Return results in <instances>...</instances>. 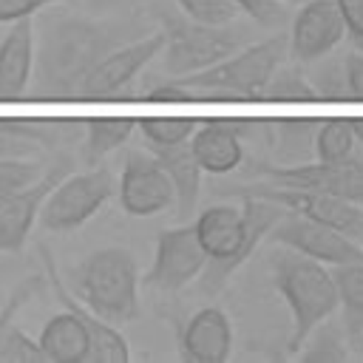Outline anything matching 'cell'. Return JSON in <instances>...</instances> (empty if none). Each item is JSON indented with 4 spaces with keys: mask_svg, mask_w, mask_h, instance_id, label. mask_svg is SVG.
<instances>
[{
    "mask_svg": "<svg viewBox=\"0 0 363 363\" xmlns=\"http://www.w3.org/2000/svg\"><path fill=\"white\" fill-rule=\"evenodd\" d=\"M199 122L193 119H179V116H150V119H139V130H142V139L147 145V150L153 147H170V145H179V142H187L193 136Z\"/></svg>",
    "mask_w": 363,
    "mask_h": 363,
    "instance_id": "d4e9b609",
    "label": "cell"
},
{
    "mask_svg": "<svg viewBox=\"0 0 363 363\" xmlns=\"http://www.w3.org/2000/svg\"><path fill=\"white\" fill-rule=\"evenodd\" d=\"M335 3L343 14L346 34L357 45V51H363V0H335Z\"/></svg>",
    "mask_w": 363,
    "mask_h": 363,
    "instance_id": "836d02e7",
    "label": "cell"
},
{
    "mask_svg": "<svg viewBox=\"0 0 363 363\" xmlns=\"http://www.w3.org/2000/svg\"><path fill=\"white\" fill-rule=\"evenodd\" d=\"M57 3H71V0H0V26L17 23L23 17H34L37 11L57 6Z\"/></svg>",
    "mask_w": 363,
    "mask_h": 363,
    "instance_id": "1f68e13d",
    "label": "cell"
},
{
    "mask_svg": "<svg viewBox=\"0 0 363 363\" xmlns=\"http://www.w3.org/2000/svg\"><path fill=\"white\" fill-rule=\"evenodd\" d=\"M0 363H45V357L40 352V343L17 323H11L9 332L0 337Z\"/></svg>",
    "mask_w": 363,
    "mask_h": 363,
    "instance_id": "f546056e",
    "label": "cell"
},
{
    "mask_svg": "<svg viewBox=\"0 0 363 363\" xmlns=\"http://www.w3.org/2000/svg\"><path fill=\"white\" fill-rule=\"evenodd\" d=\"M207 264V252L196 235L193 224L162 230L156 238V255L145 275V284L159 292H179L193 284Z\"/></svg>",
    "mask_w": 363,
    "mask_h": 363,
    "instance_id": "30bf717a",
    "label": "cell"
},
{
    "mask_svg": "<svg viewBox=\"0 0 363 363\" xmlns=\"http://www.w3.org/2000/svg\"><path fill=\"white\" fill-rule=\"evenodd\" d=\"M241 130H244V125H238V122L196 125V130L190 136V150H193L201 173L224 176L241 164V159H244Z\"/></svg>",
    "mask_w": 363,
    "mask_h": 363,
    "instance_id": "ac0fdd59",
    "label": "cell"
},
{
    "mask_svg": "<svg viewBox=\"0 0 363 363\" xmlns=\"http://www.w3.org/2000/svg\"><path fill=\"white\" fill-rule=\"evenodd\" d=\"M99 3H113V0H99Z\"/></svg>",
    "mask_w": 363,
    "mask_h": 363,
    "instance_id": "8d00e7d4",
    "label": "cell"
},
{
    "mask_svg": "<svg viewBox=\"0 0 363 363\" xmlns=\"http://www.w3.org/2000/svg\"><path fill=\"white\" fill-rule=\"evenodd\" d=\"M272 281L284 303L289 306L292 329L286 352L295 354L315 332V326L326 323L337 309V286L332 269L320 261H312L301 252H278L272 261Z\"/></svg>",
    "mask_w": 363,
    "mask_h": 363,
    "instance_id": "3957f363",
    "label": "cell"
},
{
    "mask_svg": "<svg viewBox=\"0 0 363 363\" xmlns=\"http://www.w3.org/2000/svg\"><path fill=\"white\" fill-rule=\"evenodd\" d=\"M173 3L187 20L201 26H233L238 17H244L233 0H173Z\"/></svg>",
    "mask_w": 363,
    "mask_h": 363,
    "instance_id": "4316f807",
    "label": "cell"
},
{
    "mask_svg": "<svg viewBox=\"0 0 363 363\" xmlns=\"http://www.w3.org/2000/svg\"><path fill=\"white\" fill-rule=\"evenodd\" d=\"M96 318L122 326L139 318V267L125 247H99L88 252L74 275V289Z\"/></svg>",
    "mask_w": 363,
    "mask_h": 363,
    "instance_id": "277c9868",
    "label": "cell"
},
{
    "mask_svg": "<svg viewBox=\"0 0 363 363\" xmlns=\"http://www.w3.org/2000/svg\"><path fill=\"white\" fill-rule=\"evenodd\" d=\"M40 258H43V267H45V278H48L54 295L60 298V303H62L65 309H71V312L85 323V329H88V337H91V357H88V363H128L130 349H128V340H125V335L119 332V326H113V323L96 318L85 303L77 301V295H74V292L65 286V281L57 275V264H54L48 247H40Z\"/></svg>",
    "mask_w": 363,
    "mask_h": 363,
    "instance_id": "9a60e30c",
    "label": "cell"
},
{
    "mask_svg": "<svg viewBox=\"0 0 363 363\" xmlns=\"http://www.w3.org/2000/svg\"><path fill=\"white\" fill-rule=\"evenodd\" d=\"M337 286V306L343 312V329L352 343H363V261L329 267Z\"/></svg>",
    "mask_w": 363,
    "mask_h": 363,
    "instance_id": "7402d4cb",
    "label": "cell"
},
{
    "mask_svg": "<svg viewBox=\"0 0 363 363\" xmlns=\"http://www.w3.org/2000/svg\"><path fill=\"white\" fill-rule=\"evenodd\" d=\"M286 48H289V40L275 34L241 51H233L230 57L201 71L173 77L156 91H227V94L252 96L267 91V85L275 79V74L281 71V62L286 60Z\"/></svg>",
    "mask_w": 363,
    "mask_h": 363,
    "instance_id": "5b68a950",
    "label": "cell"
},
{
    "mask_svg": "<svg viewBox=\"0 0 363 363\" xmlns=\"http://www.w3.org/2000/svg\"><path fill=\"white\" fill-rule=\"evenodd\" d=\"M40 352L45 363H88L91 357V337L85 323L62 306L54 318L45 320V326L37 335Z\"/></svg>",
    "mask_w": 363,
    "mask_h": 363,
    "instance_id": "ffe728a7",
    "label": "cell"
},
{
    "mask_svg": "<svg viewBox=\"0 0 363 363\" xmlns=\"http://www.w3.org/2000/svg\"><path fill=\"white\" fill-rule=\"evenodd\" d=\"M34 20L23 17L11 23L9 34L0 43V99H17L34 71Z\"/></svg>",
    "mask_w": 363,
    "mask_h": 363,
    "instance_id": "d6986e66",
    "label": "cell"
},
{
    "mask_svg": "<svg viewBox=\"0 0 363 363\" xmlns=\"http://www.w3.org/2000/svg\"><path fill=\"white\" fill-rule=\"evenodd\" d=\"M267 238L275 244H284L286 250L301 252L312 261H320L326 267L363 261V250L357 247L354 238H349V235H343V233H337L320 221H312L306 216L289 213V210H284V216L272 224Z\"/></svg>",
    "mask_w": 363,
    "mask_h": 363,
    "instance_id": "9c48e42d",
    "label": "cell"
},
{
    "mask_svg": "<svg viewBox=\"0 0 363 363\" xmlns=\"http://www.w3.org/2000/svg\"><path fill=\"white\" fill-rule=\"evenodd\" d=\"M119 28L88 17L48 20L43 40L34 45L37 85L48 96H79L88 71L116 48Z\"/></svg>",
    "mask_w": 363,
    "mask_h": 363,
    "instance_id": "7a4b0ae2",
    "label": "cell"
},
{
    "mask_svg": "<svg viewBox=\"0 0 363 363\" xmlns=\"http://www.w3.org/2000/svg\"><path fill=\"white\" fill-rule=\"evenodd\" d=\"M301 357L312 360V363H340V360L349 357V349L343 346L337 332L323 329V323H320V326H315V332L301 346Z\"/></svg>",
    "mask_w": 363,
    "mask_h": 363,
    "instance_id": "83f0119b",
    "label": "cell"
},
{
    "mask_svg": "<svg viewBox=\"0 0 363 363\" xmlns=\"http://www.w3.org/2000/svg\"><path fill=\"white\" fill-rule=\"evenodd\" d=\"M68 170H71L68 162H51L40 173L37 182L0 199V252H20L23 250V244L28 241L31 227L40 216L45 196L54 190V184H60V179Z\"/></svg>",
    "mask_w": 363,
    "mask_h": 363,
    "instance_id": "5bb4252c",
    "label": "cell"
},
{
    "mask_svg": "<svg viewBox=\"0 0 363 363\" xmlns=\"http://www.w3.org/2000/svg\"><path fill=\"white\" fill-rule=\"evenodd\" d=\"M230 352L233 323L218 306H201L179 332V357L184 363H224Z\"/></svg>",
    "mask_w": 363,
    "mask_h": 363,
    "instance_id": "e0dca14e",
    "label": "cell"
},
{
    "mask_svg": "<svg viewBox=\"0 0 363 363\" xmlns=\"http://www.w3.org/2000/svg\"><path fill=\"white\" fill-rule=\"evenodd\" d=\"M346 37V23L335 0H309L292 20L289 48L301 62L326 57Z\"/></svg>",
    "mask_w": 363,
    "mask_h": 363,
    "instance_id": "2e32d148",
    "label": "cell"
},
{
    "mask_svg": "<svg viewBox=\"0 0 363 363\" xmlns=\"http://www.w3.org/2000/svg\"><path fill=\"white\" fill-rule=\"evenodd\" d=\"M43 167L26 156H0V199L37 182Z\"/></svg>",
    "mask_w": 363,
    "mask_h": 363,
    "instance_id": "f1b7e54d",
    "label": "cell"
},
{
    "mask_svg": "<svg viewBox=\"0 0 363 363\" xmlns=\"http://www.w3.org/2000/svg\"><path fill=\"white\" fill-rule=\"evenodd\" d=\"M164 48V31H150L147 37H139L133 43H119L116 48H111L85 77L79 96L88 99H102V96H113L122 88H128L139 71L145 65H150Z\"/></svg>",
    "mask_w": 363,
    "mask_h": 363,
    "instance_id": "4fadbf2b",
    "label": "cell"
},
{
    "mask_svg": "<svg viewBox=\"0 0 363 363\" xmlns=\"http://www.w3.org/2000/svg\"><path fill=\"white\" fill-rule=\"evenodd\" d=\"M116 184H119V207L128 216L147 218L176 204L173 182L150 150L147 153L130 150L125 156V167Z\"/></svg>",
    "mask_w": 363,
    "mask_h": 363,
    "instance_id": "8fae6325",
    "label": "cell"
},
{
    "mask_svg": "<svg viewBox=\"0 0 363 363\" xmlns=\"http://www.w3.org/2000/svg\"><path fill=\"white\" fill-rule=\"evenodd\" d=\"M250 193L258 199H267L289 213L306 216L312 221H320L354 241L363 238V204L332 196V193H320V190H303V187H281V184H250L235 190V196Z\"/></svg>",
    "mask_w": 363,
    "mask_h": 363,
    "instance_id": "ba28073f",
    "label": "cell"
},
{
    "mask_svg": "<svg viewBox=\"0 0 363 363\" xmlns=\"http://www.w3.org/2000/svg\"><path fill=\"white\" fill-rule=\"evenodd\" d=\"M357 147V122L329 119L315 130V159L337 162L354 156Z\"/></svg>",
    "mask_w": 363,
    "mask_h": 363,
    "instance_id": "cb8c5ba5",
    "label": "cell"
},
{
    "mask_svg": "<svg viewBox=\"0 0 363 363\" xmlns=\"http://www.w3.org/2000/svg\"><path fill=\"white\" fill-rule=\"evenodd\" d=\"M150 153L159 159V164L164 167V173L173 182L179 218L193 216V210L199 204V190H201V167L190 150V139L170 145V147H153Z\"/></svg>",
    "mask_w": 363,
    "mask_h": 363,
    "instance_id": "44dd1931",
    "label": "cell"
},
{
    "mask_svg": "<svg viewBox=\"0 0 363 363\" xmlns=\"http://www.w3.org/2000/svg\"><path fill=\"white\" fill-rule=\"evenodd\" d=\"M37 284H40V278H26V281L11 292V298H9V301H6V306L0 309V337L9 332V326L14 323V318H17L20 306L31 298V292L37 289Z\"/></svg>",
    "mask_w": 363,
    "mask_h": 363,
    "instance_id": "d6a6232c",
    "label": "cell"
},
{
    "mask_svg": "<svg viewBox=\"0 0 363 363\" xmlns=\"http://www.w3.org/2000/svg\"><path fill=\"white\" fill-rule=\"evenodd\" d=\"M60 133V125L43 122V119H0V142L9 145H26V147H40L54 142Z\"/></svg>",
    "mask_w": 363,
    "mask_h": 363,
    "instance_id": "484cf974",
    "label": "cell"
},
{
    "mask_svg": "<svg viewBox=\"0 0 363 363\" xmlns=\"http://www.w3.org/2000/svg\"><path fill=\"white\" fill-rule=\"evenodd\" d=\"M139 119H130V116H122V119H88L85 125V162H99L105 159L108 153L119 150L136 130Z\"/></svg>",
    "mask_w": 363,
    "mask_h": 363,
    "instance_id": "603a6c76",
    "label": "cell"
},
{
    "mask_svg": "<svg viewBox=\"0 0 363 363\" xmlns=\"http://www.w3.org/2000/svg\"><path fill=\"white\" fill-rule=\"evenodd\" d=\"M258 173L281 187H303L332 193L349 201L363 204V159L349 156L337 162H306V164H281V167H258Z\"/></svg>",
    "mask_w": 363,
    "mask_h": 363,
    "instance_id": "7c38bea8",
    "label": "cell"
},
{
    "mask_svg": "<svg viewBox=\"0 0 363 363\" xmlns=\"http://www.w3.org/2000/svg\"><path fill=\"white\" fill-rule=\"evenodd\" d=\"M284 216V207L241 193L238 204H213L201 210L193 221L196 235L207 252L204 272L199 275L204 292H218L233 278V272L255 252V247L267 238L272 224Z\"/></svg>",
    "mask_w": 363,
    "mask_h": 363,
    "instance_id": "6da1fadb",
    "label": "cell"
},
{
    "mask_svg": "<svg viewBox=\"0 0 363 363\" xmlns=\"http://www.w3.org/2000/svg\"><path fill=\"white\" fill-rule=\"evenodd\" d=\"M244 17L258 26H278L284 20V3L278 0H233Z\"/></svg>",
    "mask_w": 363,
    "mask_h": 363,
    "instance_id": "4dcf8cb0",
    "label": "cell"
},
{
    "mask_svg": "<svg viewBox=\"0 0 363 363\" xmlns=\"http://www.w3.org/2000/svg\"><path fill=\"white\" fill-rule=\"evenodd\" d=\"M278 3H284V6H292V3H303V0H278Z\"/></svg>",
    "mask_w": 363,
    "mask_h": 363,
    "instance_id": "d590c367",
    "label": "cell"
},
{
    "mask_svg": "<svg viewBox=\"0 0 363 363\" xmlns=\"http://www.w3.org/2000/svg\"><path fill=\"white\" fill-rule=\"evenodd\" d=\"M346 88L354 99H363V51H352L346 57Z\"/></svg>",
    "mask_w": 363,
    "mask_h": 363,
    "instance_id": "e575fe53",
    "label": "cell"
},
{
    "mask_svg": "<svg viewBox=\"0 0 363 363\" xmlns=\"http://www.w3.org/2000/svg\"><path fill=\"white\" fill-rule=\"evenodd\" d=\"M116 190V182L108 167L85 170V173H65L60 184L45 196L40 207V227L48 233H71L79 230Z\"/></svg>",
    "mask_w": 363,
    "mask_h": 363,
    "instance_id": "52a82bcc",
    "label": "cell"
},
{
    "mask_svg": "<svg viewBox=\"0 0 363 363\" xmlns=\"http://www.w3.org/2000/svg\"><path fill=\"white\" fill-rule=\"evenodd\" d=\"M162 31H164V74L167 79L184 77L193 71H201L233 51L247 40L244 31L233 26H201L187 20L184 14H162Z\"/></svg>",
    "mask_w": 363,
    "mask_h": 363,
    "instance_id": "8992f818",
    "label": "cell"
}]
</instances>
